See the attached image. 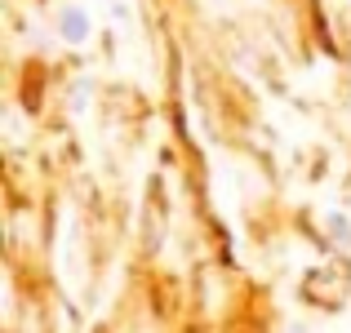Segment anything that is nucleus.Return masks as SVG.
<instances>
[{
    "mask_svg": "<svg viewBox=\"0 0 351 333\" xmlns=\"http://www.w3.org/2000/svg\"><path fill=\"white\" fill-rule=\"evenodd\" d=\"M89 32H94V23H89V14H85L80 5H67V9L58 14V36H62L67 45H85Z\"/></svg>",
    "mask_w": 351,
    "mask_h": 333,
    "instance_id": "1",
    "label": "nucleus"
},
{
    "mask_svg": "<svg viewBox=\"0 0 351 333\" xmlns=\"http://www.w3.org/2000/svg\"><path fill=\"white\" fill-rule=\"evenodd\" d=\"M325 222H329V236H334L338 245H351V222H347L343 214H329Z\"/></svg>",
    "mask_w": 351,
    "mask_h": 333,
    "instance_id": "2",
    "label": "nucleus"
}]
</instances>
